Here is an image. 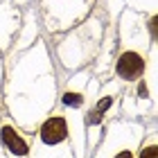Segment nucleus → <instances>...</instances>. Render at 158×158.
I'll list each match as a JSON object with an SVG mask.
<instances>
[{
    "label": "nucleus",
    "instance_id": "obj_4",
    "mask_svg": "<svg viewBox=\"0 0 158 158\" xmlns=\"http://www.w3.org/2000/svg\"><path fill=\"white\" fill-rule=\"evenodd\" d=\"M0 140H2V145L7 147V152H9L11 156H16V158H25L27 154H30L27 140L11 124H2V129H0Z\"/></svg>",
    "mask_w": 158,
    "mask_h": 158
},
{
    "label": "nucleus",
    "instance_id": "obj_5",
    "mask_svg": "<svg viewBox=\"0 0 158 158\" xmlns=\"http://www.w3.org/2000/svg\"><path fill=\"white\" fill-rule=\"evenodd\" d=\"M138 158H158V149H156V140H154V135L149 138L147 145H142Z\"/></svg>",
    "mask_w": 158,
    "mask_h": 158
},
{
    "label": "nucleus",
    "instance_id": "obj_1",
    "mask_svg": "<svg viewBox=\"0 0 158 158\" xmlns=\"http://www.w3.org/2000/svg\"><path fill=\"white\" fill-rule=\"evenodd\" d=\"M145 68H147L145 54L133 50V48L122 50L115 59V75L122 81H135V79H140L145 75Z\"/></svg>",
    "mask_w": 158,
    "mask_h": 158
},
{
    "label": "nucleus",
    "instance_id": "obj_2",
    "mask_svg": "<svg viewBox=\"0 0 158 158\" xmlns=\"http://www.w3.org/2000/svg\"><path fill=\"white\" fill-rule=\"evenodd\" d=\"M127 127L124 124L111 127V133H115V135H109V142L104 145V149L99 152L97 158H135V138L122 142V135H124Z\"/></svg>",
    "mask_w": 158,
    "mask_h": 158
},
{
    "label": "nucleus",
    "instance_id": "obj_3",
    "mask_svg": "<svg viewBox=\"0 0 158 158\" xmlns=\"http://www.w3.org/2000/svg\"><path fill=\"white\" fill-rule=\"evenodd\" d=\"M39 138H41V142L45 147L61 145V142L68 138V120L63 115H59V113L52 115V118H48L45 122H43V127H41Z\"/></svg>",
    "mask_w": 158,
    "mask_h": 158
}]
</instances>
